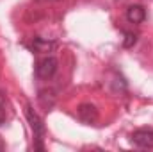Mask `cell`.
Masks as SVG:
<instances>
[{
	"mask_svg": "<svg viewBox=\"0 0 153 152\" xmlns=\"http://www.w3.org/2000/svg\"><path fill=\"white\" fill-rule=\"evenodd\" d=\"M132 143L141 149H153V129H137L132 132Z\"/></svg>",
	"mask_w": 153,
	"mask_h": 152,
	"instance_id": "cell-3",
	"label": "cell"
},
{
	"mask_svg": "<svg viewBox=\"0 0 153 152\" xmlns=\"http://www.w3.org/2000/svg\"><path fill=\"white\" fill-rule=\"evenodd\" d=\"M144 18H146V11H144L143 5L135 4V5H130L126 9V20L130 23H143Z\"/></svg>",
	"mask_w": 153,
	"mask_h": 152,
	"instance_id": "cell-5",
	"label": "cell"
},
{
	"mask_svg": "<svg viewBox=\"0 0 153 152\" xmlns=\"http://www.w3.org/2000/svg\"><path fill=\"white\" fill-rule=\"evenodd\" d=\"M25 113H27V118H29V122H30V127H32L34 138H36V141H38V145H36V147L41 150V149H43L41 140H43V134H45V127H43V123H41L39 116L34 113V109H32L30 106H27V108H25Z\"/></svg>",
	"mask_w": 153,
	"mask_h": 152,
	"instance_id": "cell-2",
	"label": "cell"
},
{
	"mask_svg": "<svg viewBox=\"0 0 153 152\" xmlns=\"http://www.w3.org/2000/svg\"><path fill=\"white\" fill-rule=\"evenodd\" d=\"M5 118H7V114H5V109H4V108H0V125L5 122Z\"/></svg>",
	"mask_w": 153,
	"mask_h": 152,
	"instance_id": "cell-8",
	"label": "cell"
},
{
	"mask_svg": "<svg viewBox=\"0 0 153 152\" xmlns=\"http://www.w3.org/2000/svg\"><path fill=\"white\" fill-rule=\"evenodd\" d=\"M57 66H59V63H57V59L55 57H52V56H48V57H45V59H41L38 63V66H36V75L39 79H52V77L55 75V72H57Z\"/></svg>",
	"mask_w": 153,
	"mask_h": 152,
	"instance_id": "cell-1",
	"label": "cell"
},
{
	"mask_svg": "<svg viewBox=\"0 0 153 152\" xmlns=\"http://www.w3.org/2000/svg\"><path fill=\"white\" fill-rule=\"evenodd\" d=\"M32 48L36 52H52L55 48V43L53 41H48V39H43V38H34Z\"/></svg>",
	"mask_w": 153,
	"mask_h": 152,
	"instance_id": "cell-6",
	"label": "cell"
},
{
	"mask_svg": "<svg viewBox=\"0 0 153 152\" xmlns=\"http://www.w3.org/2000/svg\"><path fill=\"white\" fill-rule=\"evenodd\" d=\"M4 106H5V95L0 91V108H4Z\"/></svg>",
	"mask_w": 153,
	"mask_h": 152,
	"instance_id": "cell-9",
	"label": "cell"
},
{
	"mask_svg": "<svg viewBox=\"0 0 153 152\" xmlns=\"http://www.w3.org/2000/svg\"><path fill=\"white\" fill-rule=\"evenodd\" d=\"M76 114H78L80 122L87 123V125L96 123V120H98V109L93 104H80L78 109H76Z\"/></svg>",
	"mask_w": 153,
	"mask_h": 152,
	"instance_id": "cell-4",
	"label": "cell"
},
{
	"mask_svg": "<svg viewBox=\"0 0 153 152\" xmlns=\"http://www.w3.org/2000/svg\"><path fill=\"white\" fill-rule=\"evenodd\" d=\"M135 41H137V34L126 32V34H125V39H123V47H125V48H132V47L135 45Z\"/></svg>",
	"mask_w": 153,
	"mask_h": 152,
	"instance_id": "cell-7",
	"label": "cell"
}]
</instances>
